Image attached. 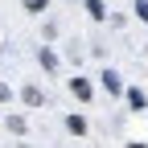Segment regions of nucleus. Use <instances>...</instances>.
I'll return each instance as SVG.
<instances>
[{"mask_svg": "<svg viewBox=\"0 0 148 148\" xmlns=\"http://www.w3.org/2000/svg\"><path fill=\"white\" fill-rule=\"evenodd\" d=\"M70 95L78 99V103H90V99H95V90H90L86 78H74V82H70Z\"/></svg>", "mask_w": 148, "mask_h": 148, "instance_id": "obj_1", "label": "nucleus"}, {"mask_svg": "<svg viewBox=\"0 0 148 148\" xmlns=\"http://www.w3.org/2000/svg\"><path fill=\"white\" fill-rule=\"evenodd\" d=\"M123 95H127V107H132V111H144V107H148V95H144V90H136V86L123 90Z\"/></svg>", "mask_w": 148, "mask_h": 148, "instance_id": "obj_2", "label": "nucleus"}, {"mask_svg": "<svg viewBox=\"0 0 148 148\" xmlns=\"http://www.w3.org/2000/svg\"><path fill=\"white\" fill-rule=\"evenodd\" d=\"M103 86L111 90V95H123V82H119V74H115V70H103Z\"/></svg>", "mask_w": 148, "mask_h": 148, "instance_id": "obj_3", "label": "nucleus"}, {"mask_svg": "<svg viewBox=\"0 0 148 148\" xmlns=\"http://www.w3.org/2000/svg\"><path fill=\"white\" fill-rule=\"evenodd\" d=\"M21 99H25L29 107H41V103H45V95H41L37 86H25V90H21Z\"/></svg>", "mask_w": 148, "mask_h": 148, "instance_id": "obj_4", "label": "nucleus"}, {"mask_svg": "<svg viewBox=\"0 0 148 148\" xmlns=\"http://www.w3.org/2000/svg\"><path fill=\"white\" fill-rule=\"evenodd\" d=\"M66 127H70V132H74V136H82V132H86V127H90V123H86L82 115H70V119H66Z\"/></svg>", "mask_w": 148, "mask_h": 148, "instance_id": "obj_5", "label": "nucleus"}, {"mask_svg": "<svg viewBox=\"0 0 148 148\" xmlns=\"http://www.w3.org/2000/svg\"><path fill=\"white\" fill-rule=\"evenodd\" d=\"M86 12L95 16V21H103V16H107V8H103V0H86Z\"/></svg>", "mask_w": 148, "mask_h": 148, "instance_id": "obj_6", "label": "nucleus"}, {"mask_svg": "<svg viewBox=\"0 0 148 148\" xmlns=\"http://www.w3.org/2000/svg\"><path fill=\"white\" fill-rule=\"evenodd\" d=\"M41 66L53 70V66H58V53H53V49H41Z\"/></svg>", "mask_w": 148, "mask_h": 148, "instance_id": "obj_7", "label": "nucleus"}, {"mask_svg": "<svg viewBox=\"0 0 148 148\" xmlns=\"http://www.w3.org/2000/svg\"><path fill=\"white\" fill-rule=\"evenodd\" d=\"M8 127H12V132H16V136H21V132H29V123H25L21 115H12V119H8Z\"/></svg>", "mask_w": 148, "mask_h": 148, "instance_id": "obj_8", "label": "nucleus"}, {"mask_svg": "<svg viewBox=\"0 0 148 148\" xmlns=\"http://www.w3.org/2000/svg\"><path fill=\"white\" fill-rule=\"evenodd\" d=\"M21 4H25L29 12H41V8H45V0H21Z\"/></svg>", "mask_w": 148, "mask_h": 148, "instance_id": "obj_9", "label": "nucleus"}, {"mask_svg": "<svg viewBox=\"0 0 148 148\" xmlns=\"http://www.w3.org/2000/svg\"><path fill=\"white\" fill-rule=\"evenodd\" d=\"M136 12L144 16V21H148V0H136Z\"/></svg>", "mask_w": 148, "mask_h": 148, "instance_id": "obj_10", "label": "nucleus"}, {"mask_svg": "<svg viewBox=\"0 0 148 148\" xmlns=\"http://www.w3.org/2000/svg\"><path fill=\"white\" fill-rule=\"evenodd\" d=\"M8 99H12V90H8L4 82H0V103H8Z\"/></svg>", "mask_w": 148, "mask_h": 148, "instance_id": "obj_11", "label": "nucleus"}]
</instances>
